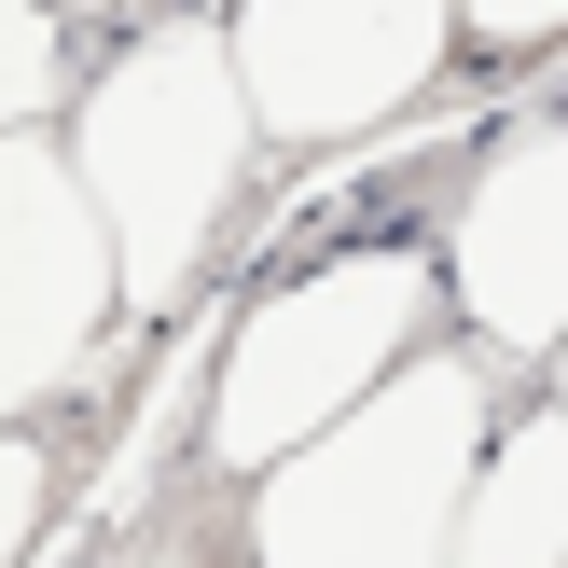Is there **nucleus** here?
<instances>
[{"instance_id": "nucleus-3", "label": "nucleus", "mask_w": 568, "mask_h": 568, "mask_svg": "<svg viewBox=\"0 0 568 568\" xmlns=\"http://www.w3.org/2000/svg\"><path fill=\"white\" fill-rule=\"evenodd\" d=\"M416 347H444V264L430 236H347L320 264L264 277L209 333V471L264 486L292 444H320L347 403H375Z\"/></svg>"}, {"instance_id": "nucleus-4", "label": "nucleus", "mask_w": 568, "mask_h": 568, "mask_svg": "<svg viewBox=\"0 0 568 568\" xmlns=\"http://www.w3.org/2000/svg\"><path fill=\"white\" fill-rule=\"evenodd\" d=\"M222 55L277 153H361L444 83L458 0H222Z\"/></svg>"}, {"instance_id": "nucleus-12", "label": "nucleus", "mask_w": 568, "mask_h": 568, "mask_svg": "<svg viewBox=\"0 0 568 568\" xmlns=\"http://www.w3.org/2000/svg\"><path fill=\"white\" fill-rule=\"evenodd\" d=\"M55 14H111V0H55Z\"/></svg>"}, {"instance_id": "nucleus-9", "label": "nucleus", "mask_w": 568, "mask_h": 568, "mask_svg": "<svg viewBox=\"0 0 568 568\" xmlns=\"http://www.w3.org/2000/svg\"><path fill=\"white\" fill-rule=\"evenodd\" d=\"M458 42H486V55H541V42H568V0H458Z\"/></svg>"}, {"instance_id": "nucleus-11", "label": "nucleus", "mask_w": 568, "mask_h": 568, "mask_svg": "<svg viewBox=\"0 0 568 568\" xmlns=\"http://www.w3.org/2000/svg\"><path fill=\"white\" fill-rule=\"evenodd\" d=\"M541 403H555V416H568V347H555V361H541Z\"/></svg>"}, {"instance_id": "nucleus-2", "label": "nucleus", "mask_w": 568, "mask_h": 568, "mask_svg": "<svg viewBox=\"0 0 568 568\" xmlns=\"http://www.w3.org/2000/svg\"><path fill=\"white\" fill-rule=\"evenodd\" d=\"M486 430H499V361H471L458 333L416 347L375 403H347L320 444H292L250 486V568H444Z\"/></svg>"}, {"instance_id": "nucleus-6", "label": "nucleus", "mask_w": 568, "mask_h": 568, "mask_svg": "<svg viewBox=\"0 0 568 568\" xmlns=\"http://www.w3.org/2000/svg\"><path fill=\"white\" fill-rule=\"evenodd\" d=\"M111 320H125V277H111V236L83 209L70 153L42 125L0 139V430H28L55 388H83Z\"/></svg>"}, {"instance_id": "nucleus-7", "label": "nucleus", "mask_w": 568, "mask_h": 568, "mask_svg": "<svg viewBox=\"0 0 568 568\" xmlns=\"http://www.w3.org/2000/svg\"><path fill=\"white\" fill-rule=\"evenodd\" d=\"M444 568H568V416L555 403H499Z\"/></svg>"}, {"instance_id": "nucleus-1", "label": "nucleus", "mask_w": 568, "mask_h": 568, "mask_svg": "<svg viewBox=\"0 0 568 568\" xmlns=\"http://www.w3.org/2000/svg\"><path fill=\"white\" fill-rule=\"evenodd\" d=\"M55 153H70L83 209H98V236H111L125 305L139 320L181 305L194 264L222 250V222H236V194H250V153H264V125H250V98H236V55H222V14L139 28V42L83 83V111H70Z\"/></svg>"}, {"instance_id": "nucleus-5", "label": "nucleus", "mask_w": 568, "mask_h": 568, "mask_svg": "<svg viewBox=\"0 0 568 568\" xmlns=\"http://www.w3.org/2000/svg\"><path fill=\"white\" fill-rule=\"evenodd\" d=\"M430 264H444V320H458L471 361L541 375L568 347V125L555 111H527L471 153V181L444 194Z\"/></svg>"}, {"instance_id": "nucleus-8", "label": "nucleus", "mask_w": 568, "mask_h": 568, "mask_svg": "<svg viewBox=\"0 0 568 568\" xmlns=\"http://www.w3.org/2000/svg\"><path fill=\"white\" fill-rule=\"evenodd\" d=\"M55 98H70V28H55V0H0V139H28Z\"/></svg>"}, {"instance_id": "nucleus-10", "label": "nucleus", "mask_w": 568, "mask_h": 568, "mask_svg": "<svg viewBox=\"0 0 568 568\" xmlns=\"http://www.w3.org/2000/svg\"><path fill=\"white\" fill-rule=\"evenodd\" d=\"M28 527H42V458L28 430H0V568H28Z\"/></svg>"}]
</instances>
